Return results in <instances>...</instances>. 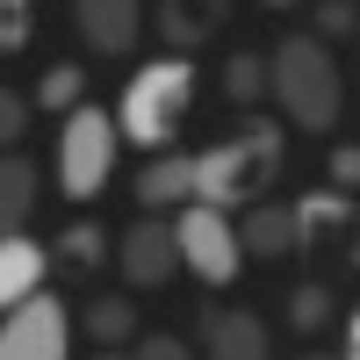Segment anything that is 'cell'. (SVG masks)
Returning a JSON list of instances; mask_svg holds the SVG:
<instances>
[{"mask_svg":"<svg viewBox=\"0 0 360 360\" xmlns=\"http://www.w3.org/2000/svg\"><path fill=\"white\" fill-rule=\"evenodd\" d=\"M224 0H166L159 8V29L173 37V51H188V44H202V37H217L224 29Z\"/></svg>","mask_w":360,"mask_h":360,"instance_id":"14","label":"cell"},{"mask_svg":"<svg viewBox=\"0 0 360 360\" xmlns=\"http://www.w3.org/2000/svg\"><path fill=\"white\" fill-rule=\"evenodd\" d=\"M115 274H123V288H173L180 274H188V259H180V231H173V217H144L115 238Z\"/></svg>","mask_w":360,"mask_h":360,"instance_id":"7","label":"cell"},{"mask_svg":"<svg viewBox=\"0 0 360 360\" xmlns=\"http://www.w3.org/2000/svg\"><path fill=\"white\" fill-rule=\"evenodd\" d=\"M202 353L209 360H274V332L259 310H202Z\"/></svg>","mask_w":360,"mask_h":360,"instance_id":"10","label":"cell"},{"mask_svg":"<svg viewBox=\"0 0 360 360\" xmlns=\"http://www.w3.org/2000/svg\"><path fill=\"white\" fill-rule=\"evenodd\" d=\"M360 15H353V0H324V15H317V37H353Z\"/></svg>","mask_w":360,"mask_h":360,"instance_id":"24","label":"cell"},{"mask_svg":"<svg viewBox=\"0 0 360 360\" xmlns=\"http://www.w3.org/2000/svg\"><path fill=\"white\" fill-rule=\"evenodd\" d=\"M332 310H339L332 281H303V288L288 295V324H295V332H317V324H332Z\"/></svg>","mask_w":360,"mask_h":360,"instance_id":"20","label":"cell"},{"mask_svg":"<svg viewBox=\"0 0 360 360\" xmlns=\"http://www.w3.org/2000/svg\"><path fill=\"white\" fill-rule=\"evenodd\" d=\"M295 252L310 259V281H339L360 266V209L346 188H310L295 202Z\"/></svg>","mask_w":360,"mask_h":360,"instance_id":"5","label":"cell"},{"mask_svg":"<svg viewBox=\"0 0 360 360\" xmlns=\"http://www.w3.org/2000/svg\"><path fill=\"white\" fill-rule=\"evenodd\" d=\"M29 29H37V8L29 0H0V51H29Z\"/></svg>","mask_w":360,"mask_h":360,"instance_id":"21","label":"cell"},{"mask_svg":"<svg viewBox=\"0 0 360 360\" xmlns=\"http://www.w3.org/2000/svg\"><path fill=\"white\" fill-rule=\"evenodd\" d=\"M224 94L238 108H252L259 94H274V58H259V51H231L224 58Z\"/></svg>","mask_w":360,"mask_h":360,"instance_id":"17","label":"cell"},{"mask_svg":"<svg viewBox=\"0 0 360 360\" xmlns=\"http://www.w3.org/2000/svg\"><path fill=\"white\" fill-rule=\"evenodd\" d=\"M173 231H180V259H188V274L202 288H231L245 274V231H238L231 209L188 202V209H173Z\"/></svg>","mask_w":360,"mask_h":360,"instance_id":"6","label":"cell"},{"mask_svg":"<svg viewBox=\"0 0 360 360\" xmlns=\"http://www.w3.org/2000/svg\"><path fill=\"white\" fill-rule=\"evenodd\" d=\"M281 173H288V130L252 115L245 130H231L209 152H195V202H217V209L238 217V209H259L274 195Z\"/></svg>","mask_w":360,"mask_h":360,"instance_id":"1","label":"cell"},{"mask_svg":"<svg viewBox=\"0 0 360 360\" xmlns=\"http://www.w3.org/2000/svg\"><path fill=\"white\" fill-rule=\"evenodd\" d=\"M123 144H130L123 123H115V108H101V101H79L72 115H58V195L65 202H94L115 180Z\"/></svg>","mask_w":360,"mask_h":360,"instance_id":"4","label":"cell"},{"mask_svg":"<svg viewBox=\"0 0 360 360\" xmlns=\"http://www.w3.org/2000/svg\"><path fill=\"white\" fill-rule=\"evenodd\" d=\"M79 101H86V65H72V58L37 79V108H44V115H72Z\"/></svg>","mask_w":360,"mask_h":360,"instance_id":"18","label":"cell"},{"mask_svg":"<svg viewBox=\"0 0 360 360\" xmlns=\"http://www.w3.org/2000/svg\"><path fill=\"white\" fill-rule=\"evenodd\" d=\"M44 180H37V159L8 152V166H0V224L8 231H29V209H37Z\"/></svg>","mask_w":360,"mask_h":360,"instance_id":"15","label":"cell"},{"mask_svg":"<svg viewBox=\"0 0 360 360\" xmlns=\"http://www.w3.org/2000/svg\"><path fill=\"white\" fill-rule=\"evenodd\" d=\"M188 101H195V58L166 51V58H144V65L123 79L115 123H123V137L137 152H173L180 123H188Z\"/></svg>","mask_w":360,"mask_h":360,"instance_id":"3","label":"cell"},{"mask_svg":"<svg viewBox=\"0 0 360 360\" xmlns=\"http://www.w3.org/2000/svg\"><path fill=\"white\" fill-rule=\"evenodd\" d=\"M51 259H58V252L37 245L29 231H0V310L44 295V288H51Z\"/></svg>","mask_w":360,"mask_h":360,"instance_id":"11","label":"cell"},{"mask_svg":"<svg viewBox=\"0 0 360 360\" xmlns=\"http://www.w3.org/2000/svg\"><path fill=\"white\" fill-rule=\"evenodd\" d=\"M266 58H274V108H281V123L303 130V137L339 130V115H346V72H339L332 44L295 29V37H281Z\"/></svg>","mask_w":360,"mask_h":360,"instance_id":"2","label":"cell"},{"mask_svg":"<svg viewBox=\"0 0 360 360\" xmlns=\"http://www.w3.org/2000/svg\"><path fill=\"white\" fill-rule=\"evenodd\" d=\"M86 339H94V346H137V303H130V288L86 303Z\"/></svg>","mask_w":360,"mask_h":360,"instance_id":"16","label":"cell"},{"mask_svg":"<svg viewBox=\"0 0 360 360\" xmlns=\"http://www.w3.org/2000/svg\"><path fill=\"white\" fill-rule=\"evenodd\" d=\"M86 360H130V346H94Z\"/></svg>","mask_w":360,"mask_h":360,"instance_id":"27","label":"cell"},{"mask_svg":"<svg viewBox=\"0 0 360 360\" xmlns=\"http://www.w3.org/2000/svg\"><path fill=\"white\" fill-rule=\"evenodd\" d=\"M324 173H332V188H360V144H332V159H324Z\"/></svg>","mask_w":360,"mask_h":360,"instance_id":"23","label":"cell"},{"mask_svg":"<svg viewBox=\"0 0 360 360\" xmlns=\"http://www.w3.org/2000/svg\"><path fill=\"white\" fill-rule=\"evenodd\" d=\"M195 202V159L180 152H152L137 173V209H152V217H173V209Z\"/></svg>","mask_w":360,"mask_h":360,"instance_id":"12","label":"cell"},{"mask_svg":"<svg viewBox=\"0 0 360 360\" xmlns=\"http://www.w3.org/2000/svg\"><path fill=\"white\" fill-rule=\"evenodd\" d=\"M266 8H295V0H266Z\"/></svg>","mask_w":360,"mask_h":360,"instance_id":"29","label":"cell"},{"mask_svg":"<svg viewBox=\"0 0 360 360\" xmlns=\"http://www.w3.org/2000/svg\"><path fill=\"white\" fill-rule=\"evenodd\" d=\"M72 29L86 37V51L130 58L144 44V0H72Z\"/></svg>","mask_w":360,"mask_h":360,"instance_id":"9","label":"cell"},{"mask_svg":"<svg viewBox=\"0 0 360 360\" xmlns=\"http://www.w3.org/2000/svg\"><path fill=\"white\" fill-rule=\"evenodd\" d=\"M353 58H360V29H353Z\"/></svg>","mask_w":360,"mask_h":360,"instance_id":"30","label":"cell"},{"mask_svg":"<svg viewBox=\"0 0 360 360\" xmlns=\"http://www.w3.org/2000/svg\"><path fill=\"white\" fill-rule=\"evenodd\" d=\"M130 360H195V346H180L173 332H144V339L130 346Z\"/></svg>","mask_w":360,"mask_h":360,"instance_id":"22","label":"cell"},{"mask_svg":"<svg viewBox=\"0 0 360 360\" xmlns=\"http://www.w3.org/2000/svg\"><path fill=\"white\" fill-rule=\"evenodd\" d=\"M58 259L79 266V274H94V266L115 259V245H108V231H101V224H65V238H58Z\"/></svg>","mask_w":360,"mask_h":360,"instance_id":"19","label":"cell"},{"mask_svg":"<svg viewBox=\"0 0 360 360\" xmlns=\"http://www.w3.org/2000/svg\"><path fill=\"white\" fill-rule=\"evenodd\" d=\"M22 130H29V101L8 86V94H0V137H8V144H22Z\"/></svg>","mask_w":360,"mask_h":360,"instance_id":"25","label":"cell"},{"mask_svg":"<svg viewBox=\"0 0 360 360\" xmlns=\"http://www.w3.org/2000/svg\"><path fill=\"white\" fill-rule=\"evenodd\" d=\"M295 360H346V353H317V346H310V353H295Z\"/></svg>","mask_w":360,"mask_h":360,"instance_id":"28","label":"cell"},{"mask_svg":"<svg viewBox=\"0 0 360 360\" xmlns=\"http://www.w3.org/2000/svg\"><path fill=\"white\" fill-rule=\"evenodd\" d=\"M0 360H72V310L65 295H29L0 317Z\"/></svg>","mask_w":360,"mask_h":360,"instance_id":"8","label":"cell"},{"mask_svg":"<svg viewBox=\"0 0 360 360\" xmlns=\"http://www.w3.org/2000/svg\"><path fill=\"white\" fill-rule=\"evenodd\" d=\"M339 353H346V360H360V303L346 310V332H339Z\"/></svg>","mask_w":360,"mask_h":360,"instance_id":"26","label":"cell"},{"mask_svg":"<svg viewBox=\"0 0 360 360\" xmlns=\"http://www.w3.org/2000/svg\"><path fill=\"white\" fill-rule=\"evenodd\" d=\"M238 231H245V259H288L295 252V202H259L238 217Z\"/></svg>","mask_w":360,"mask_h":360,"instance_id":"13","label":"cell"}]
</instances>
